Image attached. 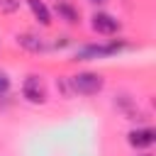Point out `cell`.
Listing matches in <instances>:
<instances>
[{
	"instance_id": "1",
	"label": "cell",
	"mask_w": 156,
	"mask_h": 156,
	"mask_svg": "<svg viewBox=\"0 0 156 156\" xmlns=\"http://www.w3.org/2000/svg\"><path fill=\"white\" fill-rule=\"evenodd\" d=\"M124 49H129V44L122 41V39H112V41H107V44H83V46L76 49L73 61H95V58H107V56H115V54H119V51H124Z\"/></svg>"
},
{
	"instance_id": "2",
	"label": "cell",
	"mask_w": 156,
	"mask_h": 156,
	"mask_svg": "<svg viewBox=\"0 0 156 156\" xmlns=\"http://www.w3.org/2000/svg\"><path fill=\"white\" fill-rule=\"evenodd\" d=\"M68 85H71V93H78V95H98L105 88V78L100 73H93V71H80V73H76V76L68 78Z\"/></svg>"
},
{
	"instance_id": "3",
	"label": "cell",
	"mask_w": 156,
	"mask_h": 156,
	"mask_svg": "<svg viewBox=\"0 0 156 156\" xmlns=\"http://www.w3.org/2000/svg\"><path fill=\"white\" fill-rule=\"evenodd\" d=\"M22 98H24L29 105H44V102H46V90H44L41 76L29 73V76L22 80Z\"/></svg>"
},
{
	"instance_id": "4",
	"label": "cell",
	"mask_w": 156,
	"mask_h": 156,
	"mask_svg": "<svg viewBox=\"0 0 156 156\" xmlns=\"http://www.w3.org/2000/svg\"><path fill=\"white\" fill-rule=\"evenodd\" d=\"M90 27H93V32H98V34H102V37H112V34L119 32L122 24H119V20H117L115 15H110V12H93Z\"/></svg>"
},
{
	"instance_id": "5",
	"label": "cell",
	"mask_w": 156,
	"mask_h": 156,
	"mask_svg": "<svg viewBox=\"0 0 156 156\" xmlns=\"http://www.w3.org/2000/svg\"><path fill=\"white\" fill-rule=\"evenodd\" d=\"M127 141H129V146H134V149H149V146L156 141V132H154L151 127H136V129H132V132L127 134Z\"/></svg>"
},
{
	"instance_id": "6",
	"label": "cell",
	"mask_w": 156,
	"mask_h": 156,
	"mask_svg": "<svg viewBox=\"0 0 156 156\" xmlns=\"http://www.w3.org/2000/svg\"><path fill=\"white\" fill-rule=\"evenodd\" d=\"M15 41H17V46H22L24 51H29V54H39V51H46V41L41 39V37H37V34H17L15 37Z\"/></svg>"
},
{
	"instance_id": "7",
	"label": "cell",
	"mask_w": 156,
	"mask_h": 156,
	"mask_svg": "<svg viewBox=\"0 0 156 156\" xmlns=\"http://www.w3.org/2000/svg\"><path fill=\"white\" fill-rule=\"evenodd\" d=\"M54 10H56L58 20H63L66 24H78V22H80V12H78V7H73L68 0H56Z\"/></svg>"
},
{
	"instance_id": "8",
	"label": "cell",
	"mask_w": 156,
	"mask_h": 156,
	"mask_svg": "<svg viewBox=\"0 0 156 156\" xmlns=\"http://www.w3.org/2000/svg\"><path fill=\"white\" fill-rule=\"evenodd\" d=\"M24 2L29 5L34 20H37L41 27H49V24H51V10L44 5V0H24Z\"/></svg>"
},
{
	"instance_id": "9",
	"label": "cell",
	"mask_w": 156,
	"mask_h": 156,
	"mask_svg": "<svg viewBox=\"0 0 156 156\" xmlns=\"http://www.w3.org/2000/svg\"><path fill=\"white\" fill-rule=\"evenodd\" d=\"M20 2L22 0H0V12H17L20 10Z\"/></svg>"
},
{
	"instance_id": "10",
	"label": "cell",
	"mask_w": 156,
	"mask_h": 156,
	"mask_svg": "<svg viewBox=\"0 0 156 156\" xmlns=\"http://www.w3.org/2000/svg\"><path fill=\"white\" fill-rule=\"evenodd\" d=\"M7 90H10V76L0 68V95H5Z\"/></svg>"
},
{
	"instance_id": "11",
	"label": "cell",
	"mask_w": 156,
	"mask_h": 156,
	"mask_svg": "<svg viewBox=\"0 0 156 156\" xmlns=\"http://www.w3.org/2000/svg\"><path fill=\"white\" fill-rule=\"evenodd\" d=\"M90 2H93V5H105L107 0H90Z\"/></svg>"
},
{
	"instance_id": "12",
	"label": "cell",
	"mask_w": 156,
	"mask_h": 156,
	"mask_svg": "<svg viewBox=\"0 0 156 156\" xmlns=\"http://www.w3.org/2000/svg\"><path fill=\"white\" fill-rule=\"evenodd\" d=\"M144 156H151V154H144Z\"/></svg>"
}]
</instances>
